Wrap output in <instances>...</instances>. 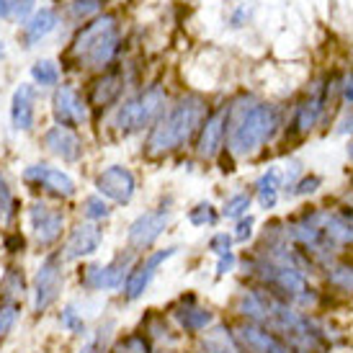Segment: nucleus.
Here are the masks:
<instances>
[{
    "mask_svg": "<svg viewBox=\"0 0 353 353\" xmlns=\"http://www.w3.org/2000/svg\"><path fill=\"white\" fill-rule=\"evenodd\" d=\"M237 268H243V281L263 286L265 292H271L276 299L292 304L296 310L320 312V307L325 302L323 292L312 284V276H307L299 268L271 263L265 258H258L250 250L245 255H240V265Z\"/></svg>",
    "mask_w": 353,
    "mask_h": 353,
    "instance_id": "nucleus-1",
    "label": "nucleus"
},
{
    "mask_svg": "<svg viewBox=\"0 0 353 353\" xmlns=\"http://www.w3.org/2000/svg\"><path fill=\"white\" fill-rule=\"evenodd\" d=\"M209 114V103L199 93H186L163 111V117L148 129V137L142 145V152L150 160H163V157L181 152L191 139H196L199 129Z\"/></svg>",
    "mask_w": 353,
    "mask_h": 353,
    "instance_id": "nucleus-2",
    "label": "nucleus"
},
{
    "mask_svg": "<svg viewBox=\"0 0 353 353\" xmlns=\"http://www.w3.org/2000/svg\"><path fill=\"white\" fill-rule=\"evenodd\" d=\"M227 150L232 157H253L271 142L281 129L279 106L253 101L250 106H227Z\"/></svg>",
    "mask_w": 353,
    "mask_h": 353,
    "instance_id": "nucleus-3",
    "label": "nucleus"
},
{
    "mask_svg": "<svg viewBox=\"0 0 353 353\" xmlns=\"http://www.w3.org/2000/svg\"><path fill=\"white\" fill-rule=\"evenodd\" d=\"M70 286H72V265L62 258V253L52 250V253L39 255V261L31 271L26 314L34 323L52 317V312L68 299Z\"/></svg>",
    "mask_w": 353,
    "mask_h": 353,
    "instance_id": "nucleus-4",
    "label": "nucleus"
},
{
    "mask_svg": "<svg viewBox=\"0 0 353 353\" xmlns=\"http://www.w3.org/2000/svg\"><path fill=\"white\" fill-rule=\"evenodd\" d=\"M119 50H121V34H119L117 16L103 13V16L93 19L90 23H85L75 34L70 54H72V59L78 62L80 68L106 72L117 62Z\"/></svg>",
    "mask_w": 353,
    "mask_h": 353,
    "instance_id": "nucleus-5",
    "label": "nucleus"
},
{
    "mask_svg": "<svg viewBox=\"0 0 353 353\" xmlns=\"http://www.w3.org/2000/svg\"><path fill=\"white\" fill-rule=\"evenodd\" d=\"M137 261V253H132L129 248H121L111 255L108 261H85V263L72 265V286L83 296H108L117 294L129 268Z\"/></svg>",
    "mask_w": 353,
    "mask_h": 353,
    "instance_id": "nucleus-6",
    "label": "nucleus"
},
{
    "mask_svg": "<svg viewBox=\"0 0 353 353\" xmlns=\"http://www.w3.org/2000/svg\"><path fill=\"white\" fill-rule=\"evenodd\" d=\"M168 106V93L160 83H150L148 88L137 90L132 96H124L119 101V106L114 108L111 117V127L119 137H132L139 134L155 124L157 119L163 117V111Z\"/></svg>",
    "mask_w": 353,
    "mask_h": 353,
    "instance_id": "nucleus-7",
    "label": "nucleus"
},
{
    "mask_svg": "<svg viewBox=\"0 0 353 353\" xmlns=\"http://www.w3.org/2000/svg\"><path fill=\"white\" fill-rule=\"evenodd\" d=\"M26 237H29L31 253L44 255L62 245L68 232V212L59 204H52L50 199L37 196L26 204Z\"/></svg>",
    "mask_w": 353,
    "mask_h": 353,
    "instance_id": "nucleus-8",
    "label": "nucleus"
},
{
    "mask_svg": "<svg viewBox=\"0 0 353 353\" xmlns=\"http://www.w3.org/2000/svg\"><path fill=\"white\" fill-rule=\"evenodd\" d=\"M333 99H341V78L330 75V78L314 80L310 90L292 108V119L286 124V134L289 137H307L323 121L325 111H327Z\"/></svg>",
    "mask_w": 353,
    "mask_h": 353,
    "instance_id": "nucleus-9",
    "label": "nucleus"
},
{
    "mask_svg": "<svg viewBox=\"0 0 353 353\" xmlns=\"http://www.w3.org/2000/svg\"><path fill=\"white\" fill-rule=\"evenodd\" d=\"M181 250H183L181 245H165V248H152L148 253L137 255V261L129 268V274H127V279H124L121 289L114 294L117 302L121 304V307H132V304L142 302L145 294L150 292L152 281H155L157 274H160V268H163L168 261H173Z\"/></svg>",
    "mask_w": 353,
    "mask_h": 353,
    "instance_id": "nucleus-10",
    "label": "nucleus"
},
{
    "mask_svg": "<svg viewBox=\"0 0 353 353\" xmlns=\"http://www.w3.org/2000/svg\"><path fill=\"white\" fill-rule=\"evenodd\" d=\"M21 181H23V186L37 191L41 199H54L59 204L72 201L78 196V181L70 176V170L52 165V163H44V160L23 168Z\"/></svg>",
    "mask_w": 353,
    "mask_h": 353,
    "instance_id": "nucleus-11",
    "label": "nucleus"
},
{
    "mask_svg": "<svg viewBox=\"0 0 353 353\" xmlns=\"http://www.w3.org/2000/svg\"><path fill=\"white\" fill-rule=\"evenodd\" d=\"M165 314L170 317V323L176 325V330L183 338L194 341L201 333H206L214 323H219V314L214 307H209L199 299L194 292H183L178 294L173 302L165 307Z\"/></svg>",
    "mask_w": 353,
    "mask_h": 353,
    "instance_id": "nucleus-12",
    "label": "nucleus"
},
{
    "mask_svg": "<svg viewBox=\"0 0 353 353\" xmlns=\"http://www.w3.org/2000/svg\"><path fill=\"white\" fill-rule=\"evenodd\" d=\"M170 222H173V204L170 201L152 206L129 222L127 232H124V245L137 255L148 253L160 243V237L168 232Z\"/></svg>",
    "mask_w": 353,
    "mask_h": 353,
    "instance_id": "nucleus-13",
    "label": "nucleus"
},
{
    "mask_svg": "<svg viewBox=\"0 0 353 353\" xmlns=\"http://www.w3.org/2000/svg\"><path fill=\"white\" fill-rule=\"evenodd\" d=\"M103 240H106L103 225H93V222L78 219V222H72L68 227L65 240H62V245L57 250L62 253V258L70 265H78V263H85V261H93L101 253Z\"/></svg>",
    "mask_w": 353,
    "mask_h": 353,
    "instance_id": "nucleus-14",
    "label": "nucleus"
},
{
    "mask_svg": "<svg viewBox=\"0 0 353 353\" xmlns=\"http://www.w3.org/2000/svg\"><path fill=\"white\" fill-rule=\"evenodd\" d=\"M50 111L54 124L78 129V132L83 127H88L90 121V106L85 101V93L78 85H72V83H59L57 88L52 90Z\"/></svg>",
    "mask_w": 353,
    "mask_h": 353,
    "instance_id": "nucleus-15",
    "label": "nucleus"
},
{
    "mask_svg": "<svg viewBox=\"0 0 353 353\" xmlns=\"http://www.w3.org/2000/svg\"><path fill=\"white\" fill-rule=\"evenodd\" d=\"M93 188L108 204L129 206L137 196V176L132 168L121 165V163H111L93 176Z\"/></svg>",
    "mask_w": 353,
    "mask_h": 353,
    "instance_id": "nucleus-16",
    "label": "nucleus"
},
{
    "mask_svg": "<svg viewBox=\"0 0 353 353\" xmlns=\"http://www.w3.org/2000/svg\"><path fill=\"white\" fill-rule=\"evenodd\" d=\"M90 299H93V296H83V294L70 296V299H65V302L52 312L54 327H57V333L62 335L65 341L78 343V341H83V338L90 333V325L96 320V317H90V312H88Z\"/></svg>",
    "mask_w": 353,
    "mask_h": 353,
    "instance_id": "nucleus-17",
    "label": "nucleus"
},
{
    "mask_svg": "<svg viewBox=\"0 0 353 353\" xmlns=\"http://www.w3.org/2000/svg\"><path fill=\"white\" fill-rule=\"evenodd\" d=\"M230 323H232L237 341L243 343L248 353H307L292 345L289 341H284L281 335H276L274 330L263 327V325L243 323V320H230Z\"/></svg>",
    "mask_w": 353,
    "mask_h": 353,
    "instance_id": "nucleus-18",
    "label": "nucleus"
},
{
    "mask_svg": "<svg viewBox=\"0 0 353 353\" xmlns=\"http://www.w3.org/2000/svg\"><path fill=\"white\" fill-rule=\"evenodd\" d=\"M39 142L47 155L59 160V163H65V165H75L85 155V145H83V137H80L78 129L52 124V127L41 132Z\"/></svg>",
    "mask_w": 353,
    "mask_h": 353,
    "instance_id": "nucleus-19",
    "label": "nucleus"
},
{
    "mask_svg": "<svg viewBox=\"0 0 353 353\" xmlns=\"http://www.w3.org/2000/svg\"><path fill=\"white\" fill-rule=\"evenodd\" d=\"M227 106L209 108L204 124L196 134V157L199 160H216L227 145Z\"/></svg>",
    "mask_w": 353,
    "mask_h": 353,
    "instance_id": "nucleus-20",
    "label": "nucleus"
},
{
    "mask_svg": "<svg viewBox=\"0 0 353 353\" xmlns=\"http://www.w3.org/2000/svg\"><path fill=\"white\" fill-rule=\"evenodd\" d=\"M124 88H127V78H124L121 70L111 68L106 72H99L85 88V101H88L90 111H111V108H117L121 96H124Z\"/></svg>",
    "mask_w": 353,
    "mask_h": 353,
    "instance_id": "nucleus-21",
    "label": "nucleus"
},
{
    "mask_svg": "<svg viewBox=\"0 0 353 353\" xmlns=\"http://www.w3.org/2000/svg\"><path fill=\"white\" fill-rule=\"evenodd\" d=\"M320 227L338 255L353 248V206H320Z\"/></svg>",
    "mask_w": 353,
    "mask_h": 353,
    "instance_id": "nucleus-22",
    "label": "nucleus"
},
{
    "mask_svg": "<svg viewBox=\"0 0 353 353\" xmlns=\"http://www.w3.org/2000/svg\"><path fill=\"white\" fill-rule=\"evenodd\" d=\"M137 327L145 333V338H148L155 348H173V351H178L181 343L186 341V338L176 330V325L170 323V317L165 314V310H148V312L139 317Z\"/></svg>",
    "mask_w": 353,
    "mask_h": 353,
    "instance_id": "nucleus-23",
    "label": "nucleus"
},
{
    "mask_svg": "<svg viewBox=\"0 0 353 353\" xmlns=\"http://www.w3.org/2000/svg\"><path fill=\"white\" fill-rule=\"evenodd\" d=\"M37 103H39V88L34 83H21L10 96V127L16 132H34L37 129Z\"/></svg>",
    "mask_w": 353,
    "mask_h": 353,
    "instance_id": "nucleus-24",
    "label": "nucleus"
},
{
    "mask_svg": "<svg viewBox=\"0 0 353 353\" xmlns=\"http://www.w3.org/2000/svg\"><path fill=\"white\" fill-rule=\"evenodd\" d=\"M191 353H248L243 343L237 341L232 323L230 320H219L206 333L191 341Z\"/></svg>",
    "mask_w": 353,
    "mask_h": 353,
    "instance_id": "nucleus-25",
    "label": "nucleus"
},
{
    "mask_svg": "<svg viewBox=\"0 0 353 353\" xmlns=\"http://www.w3.org/2000/svg\"><path fill=\"white\" fill-rule=\"evenodd\" d=\"M119 335V317L117 314H99L93 325H90V333L75 343V348L70 353H111V345Z\"/></svg>",
    "mask_w": 353,
    "mask_h": 353,
    "instance_id": "nucleus-26",
    "label": "nucleus"
},
{
    "mask_svg": "<svg viewBox=\"0 0 353 353\" xmlns=\"http://www.w3.org/2000/svg\"><path fill=\"white\" fill-rule=\"evenodd\" d=\"M31 271H26L23 261H6L0 274V299L26 304L29 302Z\"/></svg>",
    "mask_w": 353,
    "mask_h": 353,
    "instance_id": "nucleus-27",
    "label": "nucleus"
},
{
    "mask_svg": "<svg viewBox=\"0 0 353 353\" xmlns=\"http://www.w3.org/2000/svg\"><path fill=\"white\" fill-rule=\"evenodd\" d=\"M320 276H323L325 286H327L333 294L353 299V261L335 258V261H330V263L320 271Z\"/></svg>",
    "mask_w": 353,
    "mask_h": 353,
    "instance_id": "nucleus-28",
    "label": "nucleus"
},
{
    "mask_svg": "<svg viewBox=\"0 0 353 353\" xmlns=\"http://www.w3.org/2000/svg\"><path fill=\"white\" fill-rule=\"evenodd\" d=\"M281 188H284V178H281V168H265L261 178L255 181L253 186V199L258 201L261 209H274L279 204V196H281Z\"/></svg>",
    "mask_w": 353,
    "mask_h": 353,
    "instance_id": "nucleus-29",
    "label": "nucleus"
},
{
    "mask_svg": "<svg viewBox=\"0 0 353 353\" xmlns=\"http://www.w3.org/2000/svg\"><path fill=\"white\" fill-rule=\"evenodd\" d=\"M21 216V201L16 196V191L10 186L6 170H0V235L16 230V222Z\"/></svg>",
    "mask_w": 353,
    "mask_h": 353,
    "instance_id": "nucleus-30",
    "label": "nucleus"
},
{
    "mask_svg": "<svg viewBox=\"0 0 353 353\" xmlns=\"http://www.w3.org/2000/svg\"><path fill=\"white\" fill-rule=\"evenodd\" d=\"M57 29V13L52 8H41L23 23V47H34L37 41L50 37Z\"/></svg>",
    "mask_w": 353,
    "mask_h": 353,
    "instance_id": "nucleus-31",
    "label": "nucleus"
},
{
    "mask_svg": "<svg viewBox=\"0 0 353 353\" xmlns=\"http://www.w3.org/2000/svg\"><path fill=\"white\" fill-rule=\"evenodd\" d=\"M114 216V204H108L106 199L99 196L96 191L85 194L78 204V219L83 222H93V225H106L108 219Z\"/></svg>",
    "mask_w": 353,
    "mask_h": 353,
    "instance_id": "nucleus-32",
    "label": "nucleus"
},
{
    "mask_svg": "<svg viewBox=\"0 0 353 353\" xmlns=\"http://www.w3.org/2000/svg\"><path fill=\"white\" fill-rule=\"evenodd\" d=\"M26 317V304L0 299V343H8Z\"/></svg>",
    "mask_w": 353,
    "mask_h": 353,
    "instance_id": "nucleus-33",
    "label": "nucleus"
},
{
    "mask_svg": "<svg viewBox=\"0 0 353 353\" xmlns=\"http://www.w3.org/2000/svg\"><path fill=\"white\" fill-rule=\"evenodd\" d=\"M111 353H155V345L150 343L139 327H132L124 333L119 330L117 341L111 345Z\"/></svg>",
    "mask_w": 353,
    "mask_h": 353,
    "instance_id": "nucleus-34",
    "label": "nucleus"
},
{
    "mask_svg": "<svg viewBox=\"0 0 353 353\" xmlns=\"http://www.w3.org/2000/svg\"><path fill=\"white\" fill-rule=\"evenodd\" d=\"M62 75H59V68L52 62V59H37L31 65V83L39 90H54L62 83Z\"/></svg>",
    "mask_w": 353,
    "mask_h": 353,
    "instance_id": "nucleus-35",
    "label": "nucleus"
},
{
    "mask_svg": "<svg viewBox=\"0 0 353 353\" xmlns=\"http://www.w3.org/2000/svg\"><path fill=\"white\" fill-rule=\"evenodd\" d=\"M0 245H3V261H23L26 253L31 250L29 237L23 235L21 230H8V232H3Z\"/></svg>",
    "mask_w": 353,
    "mask_h": 353,
    "instance_id": "nucleus-36",
    "label": "nucleus"
},
{
    "mask_svg": "<svg viewBox=\"0 0 353 353\" xmlns=\"http://www.w3.org/2000/svg\"><path fill=\"white\" fill-rule=\"evenodd\" d=\"M188 225L196 227V230H212V227L219 225V219H222V214H219V209H216L212 201H199V204H194L191 209H188Z\"/></svg>",
    "mask_w": 353,
    "mask_h": 353,
    "instance_id": "nucleus-37",
    "label": "nucleus"
},
{
    "mask_svg": "<svg viewBox=\"0 0 353 353\" xmlns=\"http://www.w3.org/2000/svg\"><path fill=\"white\" fill-rule=\"evenodd\" d=\"M250 206H253V194L237 191V194L225 199V204H222V209H219V214H222V219L237 222V219H243V216L250 214Z\"/></svg>",
    "mask_w": 353,
    "mask_h": 353,
    "instance_id": "nucleus-38",
    "label": "nucleus"
},
{
    "mask_svg": "<svg viewBox=\"0 0 353 353\" xmlns=\"http://www.w3.org/2000/svg\"><path fill=\"white\" fill-rule=\"evenodd\" d=\"M230 232H232L235 245H248V243H253L255 240V216L248 214V216H243V219H237L235 227H232Z\"/></svg>",
    "mask_w": 353,
    "mask_h": 353,
    "instance_id": "nucleus-39",
    "label": "nucleus"
},
{
    "mask_svg": "<svg viewBox=\"0 0 353 353\" xmlns=\"http://www.w3.org/2000/svg\"><path fill=\"white\" fill-rule=\"evenodd\" d=\"M206 250L214 255H222L227 253V250H235V240H232V232L230 230H219V232H214V235L206 240Z\"/></svg>",
    "mask_w": 353,
    "mask_h": 353,
    "instance_id": "nucleus-40",
    "label": "nucleus"
},
{
    "mask_svg": "<svg viewBox=\"0 0 353 353\" xmlns=\"http://www.w3.org/2000/svg\"><path fill=\"white\" fill-rule=\"evenodd\" d=\"M237 265H240V255H237L235 250H227V253L216 255V261H214V276H216V279H225V276L235 274Z\"/></svg>",
    "mask_w": 353,
    "mask_h": 353,
    "instance_id": "nucleus-41",
    "label": "nucleus"
},
{
    "mask_svg": "<svg viewBox=\"0 0 353 353\" xmlns=\"http://www.w3.org/2000/svg\"><path fill=\"white\" fill-rule=\"evenodd\" d=\"M320 186H323V178L317 176V173H310V176H302L296 181L289 196H310V194H314Z\"/></svg>",
    "mask_w": 353,
    "mask_h": 353,
    "instance_id": "nucleus-42",
    "label": "nucleus"
},
{
    "mask_svg": "<svg viewBox=\"0 0 353 353\" xmlns=\"http://www.w3.org/2000/svg\"><path fill=\"white\" fill-rule=\"evenodd\" d=\"M101 8V0H72L70 3V13H72V19H88L93 13H99Z\"/></svg>",
    "mask_w": 353,
    "mask_h": 353,
    "instance_id": "nucleus-43",
    "label": "nucleus"
},
{
    "mask_svg": "<svg viewBox=\"0 0 353 353\" xmlns=\"http://www.w3.org/2000/svg\"><path fill=\"white\" fill-rule=\"evenodd\" d=\"M341 101L348 103V106H353V72H348V75L341 78Z\"/></svg>",
    "mask_w": 353,
    "mask_h": 353,
    "instance_id": "nucleus-44",
    "label": "nucleus"
},
{
    "mask_svg": "<svg viewBox=\"0 0 353 353\" xmlns=\"http://www.w3.org/2000/svg\"><path fill=\"white\" fill-rule=\"evenodd\" d=\"M10 8L19 19H26V13L34 8V0H10Z\"/></svg>",
    "mask_w": 353,
    "mask_h": 353,
    "instance_id": "nucleus-45",
    "label": "nucleus"
},
{
    "mask_svg": "<svg viewBox=\"0 0 353 353\" xmlns=\"http://www.w3.org/2000/svg\"><path fill=\"white\" fill-rule=\"evenodd\" d=\"M341 134H353V108H351V114L341 121V129H338Z\"/></svg>",
    "mask_w": 353,
    "mask_h": 353,
    "instance_id": "nucleus-46",
    "label": "nucleus"
},
{
    "mask_svg": "<svg viewBox=\"0 0 353 353\" xmlns=\"http://www.w3.org/2000/svg\"><path fill=\"white\" fill-rule=\"evenodd\" d=\"M13 8H10V0H0V16H10Z\"/></svg>",
    "mask_w": 353,
    "mask_h": 353,
    "instance_id": "nucleus-47",
    "label": "nucleus"
},
{
    "mask_svg": "<svg viewBox=\"0 0 353 353\" xmlns=\"http://www.w3.org/2000/svg\"><path fill=\"white\" fill-rule=\"evenodd\" d=\"M348 157L353 160V142H351V148H348Z\"/></svg>",
    "mask_w": 353,
    "mask_h": 353,
    "instance_id": "nucleus-48",
    "label": "nucleus"
},
{
    "mask_svg": "<svg viewBox=\"0 0 353 353\" xmlns=\"http://www.w3.org/2000/svg\"><path fill=\"white\" fill-rule=\"evenodd\" d=\"M3 345H6V343H0V353H3Z\"/></svg>",
    "mask_w": 353,
    "mask_h": 353,
    "instance_id": "nucleus-49",
    "label": "nucleus"
},
{
    "mask_svg": "<svg viewBox=\"0 0 353 353\" xmlns=\"http://www.w3.org/2000/svg\"><path fill=\"white\" fill-rule=\"evenodd\" d=\"M351 188H353V176H351Z\"/></svg>",
    "mask_w": 353,
    "mask_h": 353,
    "instance_id": "nucleus-50",
    "label": "nucleus"
}]
</instances>
